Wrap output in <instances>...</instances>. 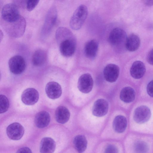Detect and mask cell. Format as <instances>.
Returning <instances> with one entry per match:
<instances>
[{
  "instance_id": "obj_1",
  "label": "cell",
  "mask_w": 153,
  "mask_h": 153,
  "mask_svg": "<svg viewBox=\"0 0 153 153\" xmlns=\"http://www.w3.org/2000/svg\"><path fill=\"white\" fill-rule=\"evenodd\" d=\"M1 24L8 35L13 37L22 36L24 33L26 26L25 20L21 16L16 20L10 22L1 20Z\"/></svg>"
},
{
  "instance_id": "obj_2",
  "label": "cell",
  "mask_w": 153,
  "mask_h": 153,
  "mask_svg": "<svg viewBox=\"0 0 153 153\" xmlns=\"http://www.w3.org/2000/svg\"><path fill=\"white\" fill-rule=\"evenodd\" d=\"M88 13L87 7L83 4L79 5L73 13L70 21V25L74 30H78L84 24Z\"/></svg>"
},
{
  "instance_id": "obj_3",
  "label": "cell",
  "mask_w": 153,
  "mask_h": 153,
  "mask_svg": "<svg viewBox=\"0 0 153 153\" xmlns=\"http://www.w3.org/2000/svg\"><path fill=\"white\" fill-rule=\"evenodd\" d=\"M21 16L17 6L13 4L9 3L3 7L1 20L10 22L16 20Z\"/></svg>"
},
{
  "instance_id": "obj_4",
  "label": "cell",
  "mask_w": 153,
  "mask_h": 153,
  "mask_svg": "<svg viewBox=\"0 0 153 153\" xmlns=\"http://www.w3.org/2000/svg\"><path fill=\"white\" fill-rule=\"evenodd\" d=\"M57 10L55 6L52 5L48 10L42 29L43 34H48L51 30L57 20Z\"/></svg>"
},
{
  "instance_id": "obj_5",
  "label": "cell",
  "mask_w": 153,
  "mask_h": 153,
  "mask_svg": "<svg viewBox=\"0 0 153 153\" xmlns=\"http://www.w3.org/2000/svg\"><path fill=\"white\" fill-rule=\"evenodd\" d=\"M8 63L10 71L13 74H21L26 69L25 60L22 56L20 55H15L11 57L9 59Z\"/></svg>"
},
{
  "instance_id": "obj_6",
  "label": "cell",
  "mask_w": 153,
  "mask_h": 153,
  "mask_svg": "<svg viewBox=\"0 0 153 153\" xmlns=\"http://www.w3.org/2000/svg\"><path fill=\"white\" fill-rule=\"evenodd\" d=\"M127 37L126 32L121 28L117 27L114 29L110 32L108 41L112 46H118L125 44Z\"/></svg>"
},
{
  "instance_id": "obj_7",
  "label": "cell",
  "mask_w": 153,
  "mask_h": 153,
  "mask_svg": "<svg viewBox=\"0 0 153 153\" xmlns=\"http://www.w3.org/2000/svg\"><path fill=\"white\" fill-rule=\"evenodd\" d=\"M93 86V80L91 76L86 73L82 75L79 79L77 87L80 91L88 93L92 90Z\"/></svg>"
},
{
  "instance_id": "obj_8",
  "label": "cell",
  "mask_w": 153,
  "mask_h": 153,
  "mask_svg": "<svg viewBox=\"0 0 153 153\" xmlns=\"http://www.w3.org/2000/svg\"><path fill=\"white\" fill-rule=\"evenodd\" d=\"M6 133L10 139L18 140L23 137L24 133V129L23 126L19 123H14L7 126Z\"/></svg>"
},
{
  "instance_id": "obj_9",
  "label": "cell",
  "mask_w": 153,
  "mask_h": 153,
  "mask_svg": "<svg viewBox=\"0 0 153 153\" xmlns=\"http://www.w3.org/2000/svg\"><path fill=\"white\" fill-rule=\"evenodd\" d=\"M74 37L66 39L59 44V51L63 56L69 57L74 53L76 48V44Z\"/></svg>"
},
{
  "instance_id": "obj_10",
  "label": "cell",
  "mask_w": 153,
  "mask_h": 153,
  "mask_svg": "<svg viewBox=\"0 0 153 153\" xmlns=\"http://www.w3.org/2000/svg\"><path fill=\"white\" fill-rule=\"evenodd\" d=\"M151 116V112L146 106L142 105L138 107L135 110L134 113V121L138 123H143L148 121Z\"/></svg>"
},
{
  "instance_id": "obj_11",
  "label": "cell",
  "mask_w": 153,
  "mask_h": 153,
  "mask_svg": "<svg viewBox=\"0 0 153 153\" xmlns=\"http://www.w3.org/2000/svg\"><path fill=\"white\" fill-rule=\"evenodd\" d=\"M39 94L38 91L33 88H29L25 90L21 95L22 102L27 105L34 104L38 101Z\"/></svg>"
},
{
  "instance_id": "obj_12",
  "label": "cell",
  "mask_w": 153,
  "mask_h": 153,
  "mask_svg": "<svg viewBox=\"0 0 153 153\" xmlns=\"http://www.w3.org/2000/svg\"><path fill=\"white\" fill-rule=\"evenodd\" d=\"M103 72L105 80L110 82H115L118 78L120 68L115 64H109L105 67Z\"/></svg>"
},
{
  "instance_id": "obj_13",
  "label": "cell",
  "mask_w": 153,
  "mask_h": 153,
  "mask_svg": "<svg viewBox=\"0 0 153 153\" xmlns=\"http://www.w3.org/2000/svg\"><path fill=\"white\" fill-rule=\"evenodd\" d=\"M45 91L48 97L52 99H57L60 97L62 93V88L57 82H50L46 84Z\"/></svg>"
},
{
  "instance_id": "obj_14",
  "label": "cell",
  "mask_w": 153,
  "mask_h": 153,
  "mask_svg": "<svg viewBox=\"0 0 153 153\" xmlns=\"http://www.w3.org/2000/svg\"><path fill=\"white\" fill-rule=\"evenodd\" d=\"M108 108V102L104 99H99L94 103L92 109V114L97 117L104 116L107 113Z\"/></svg>"
},
{
  "instance_id": "obj_15",
  "label": "cell",
  "mask_w": 153,
  "mask_h": 153,
  "mask_svg": "<svg viewBox=\"0 0 153 153\" xmlns=\"http://www.w3.org/2000/svg\"><path fill=\"white\" fill-rule=\"evenodd\" d=\"M146 71V67L144 63L140 61H136L131 66L130 73L133 78L139 79L144 76Z\"/></svg>"
},
{
  "instance_id": "obj_16",
  "label": "cell",
  "mask_w": 153,
  "mask_h": 153,
  "mask_svg": "<svg viewBox=\"0 0 153 153\" xmlns=\"http://www.w3.org/2000/svg\"><path fill=\"white\" fill-rule=\"evenodd\" d=\"M50 120V116L49 113L45 111H42L36 115L34 123L37 127L42 128L48 125Z\"/></svg>"
},
{
  "instance_id": "obj_17",
  "label": "cell",
  "mask_w": 153,
  "mask_h": 153,
  "mask_svg": "<svg viewBox=\"0 0 153 153\" xmlns=\"http://www.w3.org/2000/svg\"><path fill=\"white\" fill-rule=\"evenodd\" d=\"M56 147V143L51 137H45L42 140L40 147L41 153H51L54 152Z\"/></svg>"
},
{
  "instance_id": "obj_18",
  "label": "cell",
  "mask_w": 153,
  "mask_h": 153,
  "mask_svg": "<svg viewBox=\"0 0 153 153\" xmlns=\"http://www.w3.org/2000/svg\"><path fill=\"white\" fill-rule=\"evenodd\" d=\"M140 44V40L139 37L135 34H131L127 38L125 47L129 51H134L138 49Z\"/></svg>"
},
{
  "instance_id": "obj_19",
  "label": "cell",
  "mask_w": 153,
  "mask_h": 153,
  "mask_svg": "<svg viewBox=\"0 0 153 153\" xmlns=\"http://www.w3.org/2000/svg\"><path fill=\"white\" fill-rule=\"evenodd\" d=\"M70 116L69 110L63 106H59L56 108L55 113L56 121L61 124H64L69 120Z\"/></svg>"
},
{
  "instance_id": "obj_20",
  "label": "cell",
  "mask_w": 153,
  "mask_h": 153,
  "mask_svg": "<svg viewBox=\"0 0 153 153\" xmlns=\"http://www.w3.org/2000/svg\"><path fill=\"white\" fill-rule=\"evenodd\" d=\"M98 48V43L95 40H91L87 42L84 48L86 57L89 59L94 58L97 54Z\"/></svg>"
},
{
  "instance_id": "obj_21",
  "label": "cell",
  "mask_w": 153,
  "mask_h": 153,
  "mask_svg": "<svg viewBox=\"0 0 153 153\" xmlns=\"http://www.w3.org/2000/svg\"><path fill=\"white\" fill-rule=\"evenodd\" d=\"M47 57L46 52L42 49H38L33 53L32 61L33 65L39 66L43 65L45 62Z\"/></svg>"
},
{
  "instance_id": "obj_22",
  "label": "cell",
  "mask_w": 153,
  "mask_h": 153,
  "mask_svg": "<svg viewBox=\"0 0 153 153\" xmlns=\"http://www.w3.org/2000/svg\"><path fill=\"white\" fill-rule=\"evenodd\" d=\"M127 121L125 117L118 115L114 118L113 123V127L114 130L117 132L121 133L126 129Z\"/></svg>"
},
{
  "instance_id": "obj_23",
  "label": "cell",
  "mask_w": 153,
  "mask_h": 153,
  "mask_svg": "<svg viewBox=\"0 0 153 153\" xmlns=\"http://www.w3.org/2000/svg\"><path fill=\"white\" fill-rule=\"evenodd\" d=\"M135 93L134 90L131 87H126L121 91L120 98L123 102L129 103L133 101L135 99Z\"/></svg>"
},
{
  "instance_id": "obj_24",
  "label": "cell",
  "mask_w": 153,
  "mask_h": 153,
  "mask_svg": "<svg viewBox=\"0 0 153 153\" xmlns=\"http://www.w3.org/2000/svg\"><path fill=\"white\" fill-rule=\"evenodd\" d=\"M87 142L85 137L83 135H78L74 139L73 144L75 149L79 153H82L86 150Z\"/></svg>"
},
{
  "instance_id": "obj_25",
  "label": "cell",
  "mask_w": 153,
  "mask_h": 153,
  "mask_svg": "<svg viewBox=\"0 0 153 153\" xmlns=\"http://www.w3.org/2000/svg\"><path fill=\"white\" fill-rule=\"evenodd\" d=\"M73 37L74 36L71 32L65 27H59L56 31V38L59 44L66 39Z\"/></svg>"
},
{
  "instance_id": "obj_26",
  "label": "cell",
  "mask_w": 153,
  "mask_h": 153,
  "mask_svg": "<svg viewBox=\"0 0 153 153\" xmlns=\"http://www.w3.org/2000/svg\"><path fill=\"white\" fill-rule=\"evenodd\" d=\"M134 149L136 152L144 153L148 151L149 147L147 144L145 142L138 141L135 143Z\"/></svg>"
},
{
  "instance_id": "obj_27",
  "label": "cell",
  "mask_w": 153,
  "mask_h": 153,
  "mask_svg": "<svg viewBox=\"0 0 153 153\" xmlns=\"http://www.w3.org/2000/svg\"><path fill=\"white\" fill-rule=\"evenodd\" d=\"M9 101L7 98L4 95H0V112L3 113L6 112L9 107Z\"/></svg>"
},
{
  "instance_id": "obj_28",
  "label": "cell",
  "mask_w": 153,
  "mask_h": 153,
  "mask_svg": "<svg viewBox=\"0 0 153 153\" xmlns=\"http://www.w3.org/2000/svg\"><path fill=\"white\" fill-rule=\"evenodd\" d=\"M39 1L40 0H18V3L20 2L22 4L25 3L27 10L30 11L35 8Z\"/></svg>"
},
{
  "instance_id": "obj_29",
  "label": "cell",
  "mask_w": 153,
  "mask_h": 153,
  "mask_svg": "<svg viewBox=\"0 0 153 153\" xmlns=\"http://www.w3.org/2000/svg\"><path fill=\"white\" fill-rule=\"evenodd\" d=\"M147 91L150 96L153 97V80L148 84L147 87Z\"/></svg>"
},
{
  "instance_id": "obj_30",
  "label": "cell",
  "mask_w": 153,
  "mask_h": 153,
  "mask_svg": "<svg viewBox=\"0 0 153 153\" xmlns=\"http://www.w3.org/2000/svg\"><path fill=\"white\" fill-rule=\"evenodd\" d=\"M118 152L117 148L112 145H108L105 150V152L106 153H117Z\"/></svg>"
},
{
  "instance_id": "obj_31",
  "label": "cell",
  "mask_w": 153,
  "mask_h": 153,
  "mask_svg": "<svg viewBox=\"0 0 153 153\" xmlns=\"http://www.w3.org/2000/svg\"><path fill=\"white\" fill-rule=\"evenodd\" d=\"M147 60L149 64L153 65V48L149 52L147 56Z\"/></svg>"
},
{
  "instance_id": "obj_32",
  "label": "cell",
  "mask_w": 153,
  "mask_h": 153,
  "mask_svg": "<svg viewBox=\"0 0 153 153\" xmlns=\"http://www.w3.org/2000/svg\"><path fill=\"white\" fill-rule=\"evenodd\" d=\"M17 153H31V150L27 147H24L19 149Z\"/></svg>"
},
{
  "instance_id": "obj_33",
  "label": "cell",
  "mask_w": 153,
  "mask_h": 153,
  "mask_svg": "<svg viewBox=\"0 0 153 153\" xmlns=\"http://www.w3.org/2000/svg\"><path fill=\"white\" fill-rule=\"evenodd\" d=\"M146 5L148 6H151L153 5V0H144Z\"/></svg>"
},
{
  "instance_id": "obj_34",
  "label": "cell",
  "mask_w": 153,
  "mask_h": 153,
  "mask_svg": "<svg viewBox=\"0 0 153 153\" xmlns=\"http://www.w3.org/2000/svg\"><path fill=\"white\" fill-rule=\"evenodd\" d=\"M58 1H64L65 0H57Z\"/></svg>"
}]
</instances>
